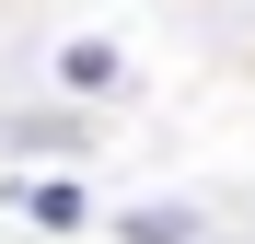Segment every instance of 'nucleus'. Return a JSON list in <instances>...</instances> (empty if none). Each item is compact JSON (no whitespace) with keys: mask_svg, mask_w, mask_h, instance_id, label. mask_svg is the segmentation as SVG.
I'll return each mask as SVG.
<instances>
[]
</instances>
